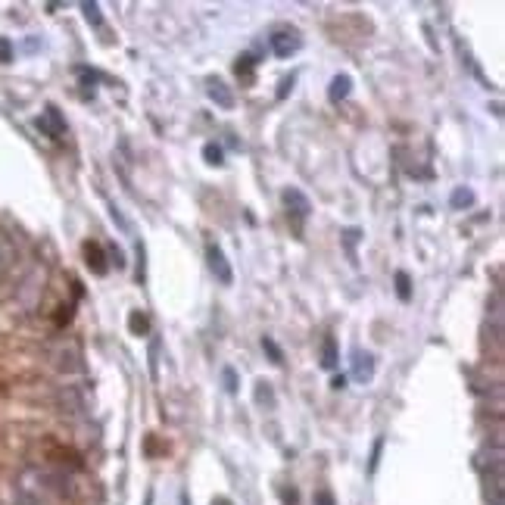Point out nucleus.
Returning a JSON list of instances; mask_svg holds the SVG:
<instances>
[{"instance_id":"39448f33","label":"nucleus","mask_w":505,"mask_h":505,"mask_svg":"<svg viewBox=\"0 0 505 505\" xmlns=\"http://www.w3.org/2000/svg\"><path fill=\"white\" fill-rule=\"evenodd\" d=\"M38 128H41L44 134H50V138H60V134L66 131V122H63L60 109H56V106H47V109H44V115L38 119Z\"/></svg>"},{"instance_id":"9b49d317","label":"nucleus","mask_w":505,"mask_h":505,"mask_svg":"<svg viewBox=\"0 0 505 505\" xmlns=\"http://www.w3.org/2000/svg\"><path fill=\"white\" fill-rule=\"evenodd\" d=\"M396 296L403 303L412 300V281H409V275H406V271H396Z\"/></svg>"},{"instance_id":"4468645a","label":"nucleus","mask_w":505,"mask_h":505,"mask_svg":"<svg viewBox=\"0 0 505 505\" xmlns=\"http://www.w3.org/2000/svg\"><path fill=\"white\" fill-rule=\"evenodd\" d=\"M128 325H131V331L138 334V337L147 334V328H150V325H147V319H144L141 312H131V315H128Z\"/></svg>"},{"instance_id":"1a4fd4ad","label":"nucleus","mask_w":505,"mask_h":505,"mask_svg":"<svg viewBox=\"0 0 505 505\" xmlns=\"http://www.w3.org/2000/svg\"><path fill=\"white\" fill-rule=\"evenodd\" d=\"M321 365H325V368L337 365V343H334V337H325V343H321Z\"/></svg>"},{"instance_id":"dca6fc26","label":"nucleus","mask_w":505,"mask_h":505,"mask_svg":"<svg viewBox=\"0 0 505 505\" xmlns=\"http://www.w3.org/2000/svg\"><path fill=\"white\" fill-rule=\"evenodd\" d=\"M256 403H268V406H275V396H271V390L265 384H259L256 387Z\"/></svg>"},{"instance_id":"423d86ee","label":"nucleus","mask_w":505,"mask_h":505,"mask_svg":"<svg viewBox=\"0 0 505 505\" xmlns=\"http://www.w3.org/2000/svg\"><path fill=\"white\" fill-rule=\"evenodd\" d=\"M209 97H212V100H216L222 109H231V106H234V94H231L228 84H225L222 79H212V81H209Z\"/></svg>"},{"instance_id":"9d476101","label":"nucleus","mask_w":505,"mask_h":505,"mask_svg":"<svg viewBox=\"0 0 505 505\" xmlns=\"http://www.w3.org/2000/svg\"><path fill=\"white\" fill-rule=\"evenodd\" d=\"M452 209H465V206H471L474 203V193L468 191V187H458V191H452Z\"/></svg>"},{"instance_id":"7ed1b4c3","label":"nucleus","mask_w":505,"mask_h":505,"mask_svg":"<svg viewBox=\"0 0 505 505\" xmlns=\"http://www.w3.org/2000/svg\"><path fill=\"white\" fill-rule=\"evenodd\" d=\"M284 203H287V212H294V218H309V212H312V203H309V197L303 191H296V187H287L284 191Z\"/></svg>"},{"instance_id":"6e6552de","label":"nucleus","mask_w":505,"mask_h":505,"mask_svg":"<svg viewBox=\"0 0 505 505\" xmlns=\"http://www.w3.org/2000/svg\"><path fill=\"white\" fill-rule=\"evenodd\" d=\"M84 256H88V268L94 275H106V262H103L100 243H84Z\"/></svg>"},{"instance_id":"6ab92c4d","label":"nucleus","mask_w":505,"mask_h":505,"mask_svg":"<svg viewBox=\"0 0 505 505\" xmlns=\"http://www.w3.org/2000/svg\"><path fill=\"white\" fill-rule=\"evenodd\" d=\"M315 505H337V502L328 490H319V493H315Z\"/></svg>"},{"instance_id":"a211bd4d","label":"nucleus","mask_w":505,"mask_h":505,"mask_svg":"<svg viewBox=\"0 0 505 505\" xmlns=\"http://www.w3.org/2000/svg\"><path fill=\"white\" fill-rule=\"evenodd\" d=\"M10 60H13V47H10V41L0 38V63H10Z\"/></svg>"},{"instance_id":"0eeeda50","label":"nucleus","mask_w":505,"mask_h":505,"mask_svg":"<svg viewBox=\"0 0 505 505\" xmlns=\"http://www.w3.org/2000/svg\"><path fill=\"white\" fill-rule=\"evenodd\" d=\"M349 88H353V79H349V75H334L331 88H328V100H331V103L346 100V97H349Z\"/></svg>"},{"instance_id":"f03ea898","label":"nucleus","mask_w":505,"mask_h":505,"mask_svg":"<svg viewBox=\"0 0 505 505\" xmlns=\"http://www.w3.org/2000/svg\"><path fill=\"white\" fill-rule=\"evenodd\" d=\"M206 259H209V268H212V275L218 278V284H231V281H234V271H231V265H228V259H225L222 247H216V243H212V247L206 250Z\"/></svg>"},{"instance_id":"20e7f679","label":"nucleus","mask_w":505,"mask_h":505,"mask_svg":"<svg viewBox=\"0 0 505 505\" xmlns=\"http://www.w3.org/2000/svg\"><path fill=\"white\" fill-rule=\"evenodd\" d=\"M353 378L359 380V384H371V378H374V355L371 353H362V349L353 353Z\"/></svg>"},{"instance_id":"ddd939ff","label":"nucleus","mask_w":505,"mask_h":505,"mask_svg":"<svg viewBox=\"0 0 505 505\" xmlns=\"http://www.w3.org/2000/svg\"><path fill=\"white\" fill-rule=\"evenodd\" d=\"M262 349H268V355H271V362H275V365H281V362H284L281 346H278V343L271 340V337H262Z\"/></svg>"},{"instance_id":"f8f14e48","label":"nucleus","mask_w":505,"mask_h":505,"mask_svg":"<svg viewBox=\"0 0 505 505\" xmlns=\"http://www.w3.org/2000/svg\"><path fill=\"white\" fill-rule=\"evenodd\" d=\"M222 157H225V153H222V147H218V144H206V147H203V159H206L209 166H222V163H225Z\"/></svg>"},{"instance_id":"4be33fe9","label":"nucleus","mask_w":505,"mask_h":505,"mask_svg":"<svg viewBox=\"0 0 505 505\" xmlns=\"http://www.w3.org/2000/svg\"><path fill=\"white\" fill-rule=\"evenodd\" d=\"M184 505H187V499H184Z\"/></svg>"},{"instance_id":"aec40b11","label":"nucleus","mask_w":505,"mask_h":505,"mask_svg":"<svg viewBox=\"0 0 505 505\" xmlns=\"http://www.w3.org/2000/svg\"><path fill=\"white\" fill-rule=\"evenodd\" d=\"M284 499H287V505H296V493H284Z\"/></svg>"},{"instance_id":"2eb2a0df","label":"nucleus","mask_w":505,"mask_h":505,"mask_svg":"<svg viewBox=\"0 0 505 505\" xmlns=\"http://www.w3.org/2000/svg\"><path fill=\"white\" fill-rule=\"evenodd\" d=\"M81 10H84V19H88L90 25H100V22H103L100 6H97V3H81Z\"/></svg>"},{"instance_id":"f3484780","label":"nucleus","mask_w":505,"mask_h":505,"mask_svg":"<svg viewBox=\"0 0 505 505\" xmlns=\"http://www.w3.org/2000/svg\"><path fill=\"white\" fill-rule=\"evenodd\" d=\"M225 390L228 393H237V374L231 368H225Z\"/></svg>"},{"instance_id":"412c9836","label":"nucleus","mask_w":505,"mask_h":505,"mask_svg":"<svg viewBox=\"0 0 505 505\" xmlns=\"http://www.w3.org/2000/svg\"><path fill=\"white\" fill-rule=\"evenodd\" d=\"M212 505H231V499H225V496H218V499H212Z\"/></svg>"},{"instance_id":"f257e3e1","label":"nucleus","mask_w":505,"mask_h":505,"mask_svg":"<svg viewBox=\"0 0 505 505\" xmlns=\"http://www.w3.org/2000/svg\"><path fill=\"white\" fill-rule=\"evenodd\" d=\"M268 44H271V54H275V56H281V60H287V56H294L296 50L303 47L300 35H296V31H287V29L275 31V35L268 38Z\"/></svg>"}]
</instances>
